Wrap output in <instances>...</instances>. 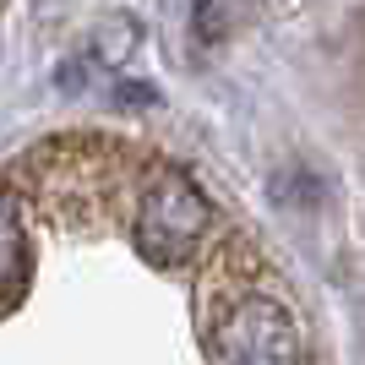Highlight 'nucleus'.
<instances>
[{"label": "nucleus", "mask_w": 365, "mask_h": 365, "mask_svg": "<svg viewBox=\"0 0 365 365\" xmlns=\"http://www.w3.org/2000/svg\"><path fill=\"white\" fill-rule=\"evenodd\" d=\"M207 229H213V207L197 191V180L180 175V169H158L148 180V191L137 197V245L142 257L164 262V267L202 257Z\"/></svg>", "instance_id": "f03ea898"}, {"label": "nucleus", "mask_w": 365, "mask_h": 365, "mask_svg": "<svg viewBox=\"0 0 365 365\" xmlns=\"http://www.w3.org/2000/svg\"><path fill=\"white\" fill-rule=\"evenodd\" d=\"M28 289V235H22V213L0 197V317L11 311Z\"/></svg>", "instance_id": "7ed1b4c3"}, {"label": "nucleus", "mask_w": 365, "mask_h": 365, "mask_svg": "<svg viewBox=\"0 0 365 365\" xmlns=\"http://www.w3.org/2000/svg\"><path fill=\"white\" fill-rule=\"evenodd\" d=\"M207 344L218 365H305V333L294 311L267 289H224L207 311Z\"/></svg>", "instance_id": "f257e3e1"}, {"label": "nucleus", "mask_w": 365, "mask_h": 365, "mask_svg": "<svg viewBox=\"0 0 365 365\" xmlns=\"http://www.w3.org/2000/svg\"><path fill=\"white\" fill-rule=\"evenodd\" d=\"M245 6L251 0H197V38L202 44H224L235 33V22L245 16Z\"/></svg>", "instance_id": "20e7f679"}]
</instances>
